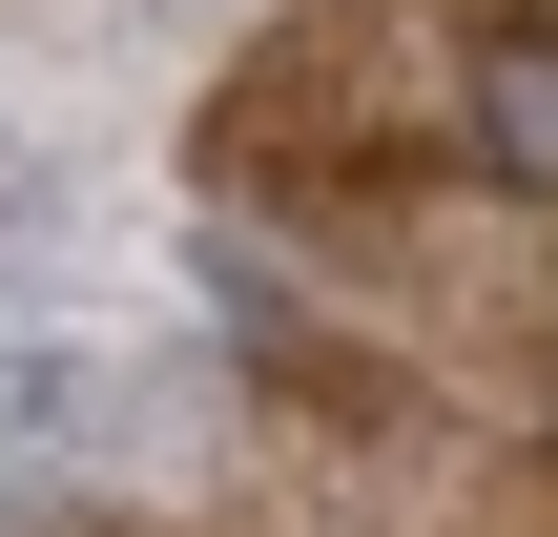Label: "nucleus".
I'll return each instance as SVG.
<instances>
[{
  "instance_id": "f257e3e1",
  "label": "nucleus",
  "mask_w": 558,
  "mask_h": 537,
  "mask_svg": "<svg viewBox=\"0 0 558 537\" xmlns=\"http://www.w3.org/2000/svg\"><path fill=\"white\" fill-rule=\"evenodd\" d=\"M104 435H124V373L104 352H0V497L62 476V455H104Z\"/></svg>"
},
{
  "instance_id": "7ed1b4c3",
  "label": "nucleus",
  "mask_w": 558,
  "mask_h": 537,
  "mask_svg": "<svg viewBox=\"0 0 558 537\" xmlns=\"http://www.w3.org/2000/svg\"><path fill=\"white\" fill-rule=\"evenodd\" d=\"M62 228V166H0V248H41Z\"/></svg>"
},
{
  "instance_id": "f03ea898",
  "label": "nucleus",
  "mask_w": 558,
  "mask_h": 537,
  "mask_svg": "<svg viewBox=\"0 0 558 537\" xmlns=\"http://www.w3.org/2000/svg\"><path fill=\"white\" fill-rule=\"evenodd\" d=\"M456 103H476V166L558 207V41H476V83H456Z\"/></svg>"
}]
</instances>
